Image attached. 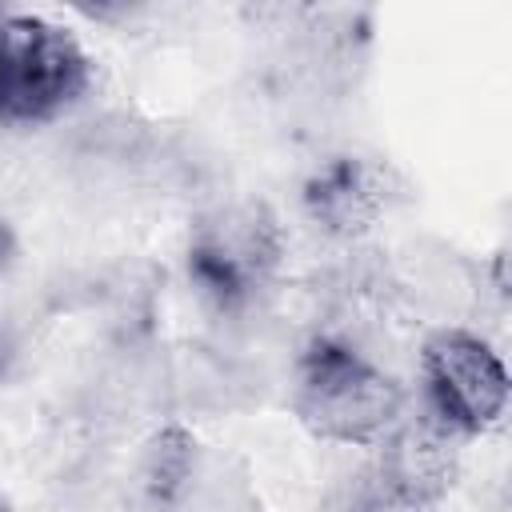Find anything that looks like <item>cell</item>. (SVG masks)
Returning <instances> with one entry per match:
<instances>
[{
	"mask_svg": "<svg viewBox=\"0 0 512 512\" xmlns=\"http://www.w3.org/2000/svg\"><path fill=\"white\" fill-rule=\"evenodd\" d=\"M296 416L336 444H380L404 416L400 384L340 340H316L296 372Z\"/></svg>",
	"mask_w": 512,
	"mask_h": 512,
	"instance_id": "obj_1",
	"label": "cell"
},
{
	"mask_svg": "<svg viewBox=\"0 0 512 512\" xmlns=\"http://www.w3.org/2000/svg\"><path fill=\"white\" fill-rule=\"evenodd\" d=\"M88 84L76 40L40 16H0V124L44 120Z\"/></svg>",
	"mask_w": 512,
	"mask_h": 512,
	"instance_id": "obj_2",
	"label": "cell"
},
{
	"mask_svg": "<svg viewBox=\"0 0 512 512\" xmlns=\"http://www.w3.org/2000/svg\"><path fill=\"white\" fill-rule=\"evenodd\" d=\"M428 412L452 432L472 436L492 428L508 408V372L488 340L464 328H440L420 352Z\"/></svg>",
	"mask_w": 512,
	"mask_h": 512,
	"instance_id": "obj_3",
	"label": "cell"
},
{
	"mask_svg": "<svg viewBox=\"0 0 512 512\" xmlns=\"http://www.w3.org/2000/svg\"><path fill=\"white\" fill-rule=\"evenodd\" d=\"M280 236L264 208H236L208 220L188 252V272L220 308L244 304L276 268Z\"/></svg>",
	"mask_w": 512,
	"mask_h": 512,
	"instance_id": "obj_4",
	"label": "cell"
},
{
	"mask_svg": "<svg viewBox=\"0 0 512 512\" xmlns=\"http://www.w3.org/2000/svg\"><path fill=\"white\" fill-rule=\"evenodd\" d=\"M456 436L440 416H400V424L380 440L376 488L392 508L432 504L456 476Z\"/></svg>",
	"mask_w": 512,
	"mask_h": 512,
	"instance_id": "obj_5",
	"label": "cell"
},
{
	"mask_svg": "<svg viewBox=\"0 0 512 512\" xmlns=\"http://www.w3.org/2000/svg\"><path fill=\"white\" fill-rule=\"evenodd\" d=\"M304 204H308L312 220H320L324 228H332V232H360L388 204L384 172L376 164H368V160H356V156L332 160V164H324L308 180Z\"/></svg>",
	"mask_w": 512,
	"mask_h": 512,
	"instance_id": "obj_6",
	"label": "cell"
},
{
	"mask_svg": "<svg viewBox=\"0 0 512 512\" xmlns=\"http://www.w3.org/2000/svg\"><path fill=\"white\" fill-rule=\"evenodd\" d=\"M192 472V440L180 428H164L148 440L140 460V480L152 500H172Z\"/></svg>",
	"mask_w": 512,
	"mask_h": 512,
	"instance_id": "obj_7",
	"label": "cell"
},
{
	"mask_svg": "<svg viewBox=\"0 0 512 512\" xmlns=\"http://www.w3.org/2000/svg\"><path fill=\"white\" fill-rule=\"evenodd\" d=\"M12 248H16V240H12V232H8V224L0 220V268L12 260Z\"/></svg>",
	"mask_w": 512,
	"mask_h": 512,
	"instance_id": "obj_8",
	"label": "cell"
},
{
	"mask_svg": "<svg viewBox=\"0 0 512 512\" xmlns=\"http://www.w3.org/2000/svg\"><path fill=\"white\" fill-rule=\"evenodd\" d=\"M0 364H4V356H0Z\"/></svg>",
	"mask_w": 512,
	"mask_h": 512,
	"instance_id": "obj_9",
	"label": "cell"
}]
</instances>
